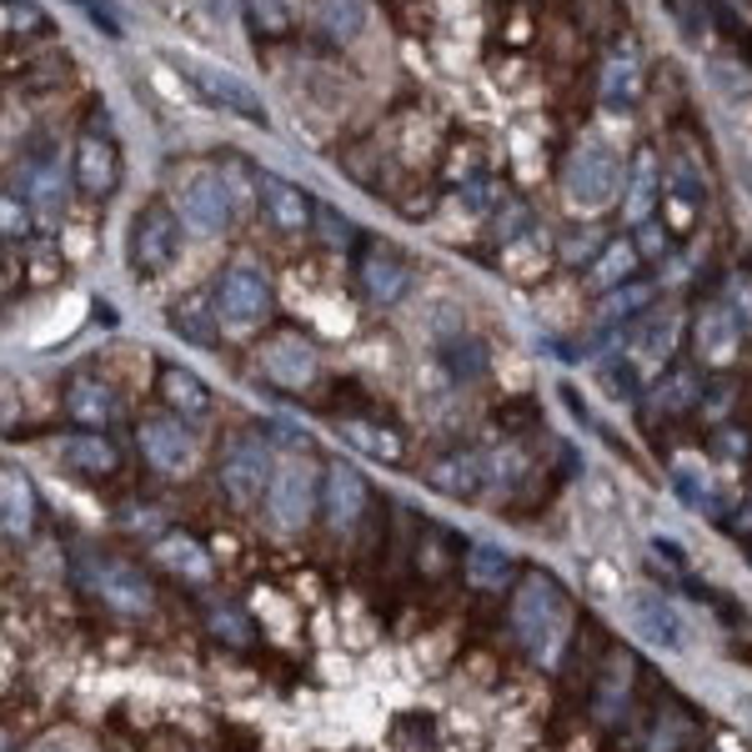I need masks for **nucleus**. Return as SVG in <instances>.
Returning <instances> with one entry per match:
<instances>
[{
	"mask_svg": "<svg viewBox=\"0 0 752 752\" xmlns=\"http://www.w3.org/2000/svg\"><path fill=\"white\" fill-rule=\"evenodd\" d=\"M266 432L276 436V442H286V447H296V442H301V436H296V426H286V422H271Z\"/></svg>",
	"mask_w": 752,
	"mask_h": 752,
	"instance_id": "nucleus-48",
	"label": "nucleus"
},
{
	"mask_svg": "<svg viewBox=\"0 0 752 752\" xmlns=\"http://www.w3.org/2000/svg\"><path fill=\"white\" fill-rule=\"evenodd\" d=\"M0 11H5V31L11 36H46L50 31V15L41 11L36 0H0Z\"/></svg>",
	"mask_w": 752,
	"mask_h": 752,
	"instance_id": "nucleus-35",
	"label": "nucleus"
},
{
	"mask_svg": "<svg viewBox=\"0 0 752 752\" xmlns=\"http://www.w3.org/2000/svg\"><path fill=\"white\" fill-rule=\"evenodd\" d=\"M637 86H642V71H637V56L623 50V56H612L607 76H602V95H607V106H633L637 101Z\"/></svg>",
	"mask_w": 752,
	"mask_h": 752,
	"instance_id": "nucleus-31",
	"label": "nucleus"
},
{
	"mask_svg": "<svg viewBox=\"0 0 752 752\" xmlns=\"http://www.w3.org/2000/svg\"><path fill=\"white\" fill-rule=\"evenodd\" d=\"M76 181H81L86 196H106L116 186V146L101 141V136H86L76 146Z\"/></svg>",
	"mask_w": 752,
	"mask_h": 752,
	"instance_id": "nucleus-15",
	"label": "nucleus"
},
{
	"mask_svg": "<svg viewBox=\"0 0 752 752\" xmlns=\"http://www.w3.org/2000/svg\"><path fill=\"white\" fill-rule=\"evenodd\" d=\"M467 577L477 588H502L506 577H512V557H506L502 547H492V542H482V547L467 552Z\"/></svg>",
	"mask_w": 752,
	"mask_h": 752,
	"instance_id": "nucleus-33",
	"label": "nucleus"
},
{
	"mask_svg": "<svg viewBox=\"0 0 752 752\" xmlns=\"http://www.w3.org/2000/svg\"><path fill=\"white\" fill-rule=\"evenodd\" d=\"M0 502H5V532H11V537L31 532L36 497H31V482H25L21 471H5V477H0Z\"/></svg>",
	"mask_w": 752,
	"mask_h": 752,
	"instance_id": "nucleus-28",
	"label": "nucleus"
},
{
	"mask_svg": "<svg viewBox=\"0 0 752 752\" xmlns=\"http://www.w3.org/2000/svg\"><path fill=\"white\" fill-rule=\"evenodd\" d=\"M31 752H76V748H71V742H60V738H46V742H36Z\"/></svg>",
	"mask_w": 752,
	"mask_h": 752,
	"instance_id": "nucleus-51",
	"label": "nucleus"
},
{
	"mask_svg": "<svg viewBox=\"0 0 752 752\" xmlns=\"http://www.w3.org/2000/svg\"><path fill=\"white\" fill-rule=\"evenodd\" d=\"M426 482H432L442 497H477L487 482V462L471 457V452H457V457L436 462V467L426 471Z\"/></svg>",
	"mask_w": 752,
	"mask_h": 752,
	"instance_id": "nucleus-17",
	"label": "nucleus"
},
{
	"mask_svg": "<svg viewBox=\"0 0 752 752\" xmlns=\"http://www.w3.org/2000/svg\"><path fill=\"white\" fill-rule=\"evenodd\" d=\"M181 251V226L166 206H146L136 221H130V266L141 276H161Z\"/></svg>",
	"mask_w": 752,
	"mask_h": 752,
	"instance_id": "nucleus-6",
	"label": "nucleus"
},
{
	"mask_svg": "<svg viewBox=\"0 0 752 752\" xmlns=\"http://www.w3.org/2000/svg\"><path fill=\"white\" fill-rule=\"evenodd\" d=\"M512 627H517L522 647H527L532 658H552L557 642H562V627H567V602L552 577L532 572L527 582H522L517 597H512Z\"/></svg>",
	"mask_w": 752,
	"mask_h": 752,
	"instance_id": "nucleus-1",
	"label": "nucleus"
},
{
	"mask_svg": "<svg viewBox=\"0 0 752 752\" xmlns=\"http://www.w3.org/2000/svg\"><path fill=\"white\" fill-rule=\"evenodd\" d=\"M562 191H567V206L572 212H607L612 196H617V156L607 151L602 141H582L567 161V176H562Z\"/></svg>",
	"mask_w": 752,
	"mask_h": 752,
	"instance_id": "nucleus-2",
	"label": "nucleus"
},
{
	"mask_svg": "<svg viewBox=\"0 0 752 752\" xmlns=\"http://www.w3.org/2000/svg\"><path fill=\"white\" fill-rule=\"evenodd\" d=\"M247 15L261 36H286L292 31V0H247Z\"/></svg>",
	"mask_w": 752,
	"mask_h": 752,
	"instance_id": "nucleus-36",
	"label": "nucleus"
},
{
	"mask_svg": "<svg viewBox=\"0 0 752 752\" xmlns=\"http://www.w3.org/2000/svg\"><path fill=\"white\" fill-rule=\"evenodd\" d=\"M658 161H652V156H637V171H633V191H627V201H623V212H627V221L633 226H642L647 221V212H652V206H658Z\"/></svg>",
	"mask_w": 752,
	"mask_h": 752,
	"instance_id": "nucleus-30",
	"label": "nucleus"
},
{
	"mask_svg": "<svg viewBox=\"0 0 752 752\" xmlns=\"http://www.w3.org/2000/svg\"><path fill=\"white\" fill-rule=\"evenodd\" d=\"M407 282H412V271H407V261L391 257V251H372V257L362 261V286L372 301H397L401 292H407Z\"/></svg>",
	"mask_w": 752,
	"mask_h": 752,
	"instance_id": "nucleus-19",
	"label": "nucleus"
},
{
	"mask_svg": "<svg viewBox=\"0 0 752 752\" xmlns=\"http://www.w3.org/2000/svg\"><path fill=\"white\" fill-rule=\"evenodd\" d=\"M738 527H752V502H748V512H738Z\"/></svg>",
	"mask_w": 752,
	"mask_h": 752,
	"instance_id": "nucleus-52",
	"label": "nucleus"
},
{
	"mask_svg": "<svg viewBox=\"0 0 752 752\" xmlns=\"http://www.w3.org/2000/svg\"><path fill=\"white\" fill-rule=\"evenodd\" d=\"M321 512H327V527L331 532H352L366 512V482L362 471L352 467H327V482H321Z\"/></svg>",
	"mask_w": 752,
	"mask_h": 752,
	"instance_id": "nucleus-12",
	"label": "nucleus"
},
{
	"mask_svg": "<svg viewBox=\"0 0 752 752\" xmlns=\"http://www.w3.org/2000/svg\"><path fill=\"white\" fill-rule=\"evenodd\" d=\"M5 236H25V212H21V201H15V191L11 196H5Z\"/></svg>",
	"mask_w": 752,
	"mask_h": 752,
	"instance_id": "nucleus-46",
	"label": "nucleus"
},
{
	"mask_svg": "<svg viewBox=\"0 0 752 752\" xmlns=\"http://www.w3.org/2000/svg\"><path fill=\"white\" fill-rule=\"evenodd\" d=\"M212 627H216V637H226V642H247V637H251L247 617H241L236 607H216L212 612Z\"/></svg>",
	"mask_w": 752,
	"mask_h": 752,
	"instance_id": "nucleus-42",
	"label": "nucleus"
},
{
	"mask_svg": "<svg viewBox=\"0 0 752 752\" xmlns=\"http://www.w3.org/2000/svg\"><path fill=\"white\" fill-rule=\"evenodd\" d=\"M748 707H752V697H748Z\"/></svg>",
	"mask_w": 752,
	"mask_h": 752,
	"instance_id": "nucleus-54",
	"label": "nucleus"
},
{
	"mask_svg": "<svg viewBox=\"0 0 752 752\" xmlns=\"http://www.w3.org/2000/svg\"><path fill=\"white\" fill-rule=\"evenodd\" d=\"M221 487L231 502H261V497L271 492V482H276V467H271V447L261 442V436H241V442H231V447L221 452Z\"/></svg>",
	"mask_w": 752,
	"mask_h": 752,
	"instance_id": "nucleus-5",
	"label": "nucleus"
},
{
	"mask_svg": "<svg viewBox=\"0 0 752 752\" xmlns=\"http://www.w3.org/2000/svg\"><path fill=\"white\" fill-rule=\"evenodd\" d=\"M693 401H703V376L693 372V366H672L668 376L658 381V391H652V407L658 412H687Z\"/></svg>",
	"mask_w": 752,
	"mask_h": 752,
	"instance_id": "nucleus-24",
	"label": "nucleus"
},
{
	"mask_svg": "<svg viewBox=\"0 0 752 752\" xmlns=\"http://www.w3.org/2000/svg\"><path fill=\"white\" fill-rule=\"evenodd\" d=\"M633 346L652 362H668L677 352V311H647L633 331Z\"/></svg>",
	"mask_w": 752,
	"mask_h": 752,
	"instance_id": "nucleus-22",
	"label": "nucleus"
},
{
	"mask_svg": "<svg viewBox=\"0 0 752 752\" xmlns=\"http://www.w3.org/2000/svg\"><path fill=\"white\" fill-rule=\"evenodd\" d=\"M748 56H752V41H748Z\"/></svg>",
	"mask_w": 752,
	"mask_h": 752,
	"instance_id": "nucleus-53",
	"label": "nucleus"
},
{
	"mask_svg": "<svg viewBox=\"0 0 752 752\" xmlns=\"http://www.w3.org/2000/svg\"><path fill=\"white\" fill-rule=\"evenodd\" d=\"M156 552H161V562H166V567H176V572H186V577H206V572H212V562L201 557V547H196V542H186V537L161 542Z\"/></svg>",
	"mask_w": 752,
	"mask_h": 752,
	"instance_id": "nucleus-38",
	"label": "nucleus"
},
{
	"mask_svg": "<svg viewBox=\"0 0 752 752\" xmlns=\"http://www.w3.org/2000/svg\"><path fill=\"white\" fill-rule=\"evenodd\" d=\"M341 436H346V442H352L356 452L376 457V462H397V457H401V436H397V432H387V426L346 422V426H341Z\"/></svg>",
	"mask_w": 752,
	"mask_h": 752,
	"instance_id": "nucleus-32",
	"label": "nucleus"
},
{
	"mask_svg": "<svg viewBox=\"0 0 752 752\" xmlns=\"http://www.w3.org/2000/svg\"><path fill=\"white\" fill-rule=\"evenodd\" d=\"M71 5H76V11H86V21H91L106 41H121V36H126V25H121V15L111 11L106 0H71Z\"/></svg>",
	"mask_w": 752,
	"mask_h": 752,
	"instance_id": "nucleus-40",
	"label": "nucleus"
},
{
	"mask_svg": "<svg viewBox=\"0 0 752 752\" xmlns=\"http://www.w3.org/2000/svg\"><path fill=\"white\" fill-rule=\"evenodd\" d=\"M442 366H447V376L457 387H467V381H477V376L487 372V346L471 337H452L447 346H442Z\"/></svg>",
	"mask_w": 752,
	"mask_h": 752,
	"instance_id": "nucleus-29",
	"label": "nucleus"
},
{
	"mask_svg": "<svg viewBox=\"0 0 752 752\" xmlns=\"http://www.w3.org/2000/svg\"><path fill=\"white\" fill-rule=\"evenodd\" d=\"M633 271H637V247L633 241H612V247H602V257L592 261V286L617 292V286L633 282Z\"/></svg>",
	"mask_w": 752,
	"mask_h": 752,
	"instance_id": "nucleus-27",
	"label": "nucleus"
},
{
	"mask_svg": "<svg viewBox=\"0 0 752 752\" xmlns=\"http://www.w3.org/2000/svg\"><path fill=\"white\" fill-rule=\"evenodd\" d=\"M76 577H81L86 592H95V597L106 602V607L126 612V617H136V612H151V582H146V577L136 572L130 562L86 552L81 562H76Z\"/></svg>",
	"mask_w": 752,
	"mask_h": 752,
	"instance_id": "nucleus-3",
	"label": "nucleus"
},
{
	"mask_svg": "<svg viewBox=\"0 0 752 752\" xmlns=\"http://www.w3.org/2000/svg\"><path fill=\"white\" fill-rule=\"evenodd\" d=\"M647 296H652V286L627 282L623 292H612V296H607V317H627V311H633V306H642Z\"/></svg>",
	"mask_w": 752,
	"mask_h": 752,
	"instance_id": "nucleus-43",
	"label": "nucleus"
},
{
	"mask_svg": "<svg viewBox=\"0 0 752 752\" xmlns=\"http://www.w3.org/2000/svg\"><path fill=\"white\" fill-rule=\"evenodd\" d=\"M317 226H321V241H327V247H352L356 226L346 221L341 212H331V206H317Z\"/></svg>",
	"mask_w": 752,
	"mask_h": 752,
	"instance_id": "nucleus-41",
	"label": "nucleus"
},
{
	"mask_svg": "<svg viewBox=\"0 0 752 752\" xmlns=\"http://www.w3.org/2000/svg\"><path fill=\"white\" fill-rule=\"evenodd\" d=\"M171 327H176L181 337H191V341H212V337H216L212 311H206V306H176V317H171Z\"/></svg>",
	"mask_w": 752,
	"mask_h": 752,
	"instance_id": "nucleus-39",
	"label": "nucleus"
},
{
	"mask_svg": "<svg viewBox=\"0 0 752 752\" xmlns=\"http://www.w3.org/2000/svg\"><path fill=\"white\" fill-rule=\"evenodd\" d=\"M321 482H327V477H317L311 462H286V467H276V482H271V492H266V517L282 532H301L306 522H311V512L321 506Z\"/></svg>",
	"mask_w": 752,
	"mask_h": 752,
	"instance_id": "nucleus-4",
	"label": "nucleus"
},
{
	"mask_svg": "<svg viewBox=\"0 0 752 752\" xmlns=\"http://www.w3.org/2000/svg\"><path fill=\"white\" fill-rule=\"evenodd\" d=\"M216 317L226 327H257L271 317V282L257 266H231L216 286Z\"/></svg>",
	"mask_w": 752,
	"mask_h": 752,
	"instance_id": "nucleus-7",
	"label": "nucleus"
},
{
	"mask_svg": "<svg viewBox=\"0 0 752 752\" xmlns=\"http://www.w3.org/2000/svg\"><path fill=\"white\" fill-rule=\"evenodd\" d=\"M627 693H633V658H612L607 672L597 682V717L602 722H617L627 707Z\"/></svg>",
	"mask_w": 752,
	"mask_h": 752,
	"instance_id": "nucleus-25",
	"label": "nucleus"
},
{
	"mask_svg": "<svg viewBox=\"0 0 752 752\" xmlns=\"http://www.w3.org/2000/svg\"><path fill=\"white\" fill-rule=\"evenodd\" d=\"M697 356L707 366H728L738 356V341H742V327L732 317L728 306H703V317H697Z\"/></svg>",
	"mask_w": 752,
	"mask_h": 752,
	"instance_id": "nucleus-14",
	"label": "nucleus"
},
{
	"mask_svg": "<svg viewBox=\"0 0 752 752\" xmlns=\"http://www.w3.org/2000/svg\"><path fill=\"white\" fill-rule=\"evenodd\" d=\"M257 191H261V206H266V216L282 226V231H306V226H311V216H317L311 196H306L296 181L276 176V171H261Z\"/></svg>",
	"mask_w": 752,
	"mask_h": 752,
	"instance_id": "nucleus-13",
	"label": "nucleus"
},
{
	"mask_svg": "<svg viewBox=\"0 0 752 752\" xmlns=\"http://www.w3.org/2000/svg\"><path fill=\"white\" fill-rule=\"evenodd\" d=\"M66 417H71L76 426H86V432H101V426L116 417V397H111V387L81 376V381H71V391H66Z\"/></svg>",
	"mask_w": 752,
	"mask_h": 752,
	"instance_id": "nucleus-16",
	"label": "nucleus"
},
{
	"mask_svg": "<svg viewBox=\"0 0 752 752\" xmlns=\"http://www.w3.org/2000/svg\"><path fill=\"white\" fill-rule=\"evenodd\" d=\"M597 376H602V387H607V397L617 401H637L642 397V381H637V366L627 362L623 352H612L597 362Z\"/></svg>",
	"mask_w": 752,
	"mask_h": 752,
	"instance_id": "nucleus-34",
	"label": "nucleus"
},
{
	"mask_svg": "<svg viewBox=\"0 0 752 752\" xmlns=\"http://www.w3.org/2000/svg\"><path fill=\"white\" fill-rule=\"evenodd\" d=\"M652 547H658V552L668 557V562H682V547H677V542H662V537H658V542H652Z\"/></svg>",
	"mask_w": 752,
	"mask_h": 752,
	"instance_id": "nucleus-50",
	"label": "nucleus"
},
{
	"mask_svg": "<svg viewBox=\"0 0 752 752\" xmlns=\"http://www.w3.org/2000/svg\"><path fill=\"white\" fill-rule=\"evenodd\" d=\"M161 391H166V401H171V412L186 417V422L212 412V387H206L196 372H186V366H171V372L161 376Z\"/></svg>",
	"mask_w": 752,
	"mask_h": 752,
	"instance_id": "nucleus-20",
	"label": "nucleus"
},
{
	"mask_svg": "<svg viewBox=\"0 0 752 752\" xmlns=\"http://www.w3.org/2000/svg\"><path fill=\"white\" fill-rule=\"evenodd\" d=\"M181 221L196 236H216L231 221V196H226L221 176H191L186 191H181Z\"/></svg>",
	"mask_w": 752,
	"mask_h": 752,
	"instance_id": "nucleus-11",
	"label": "nucleus"
},
{
	"mask_svg": "<svg viewBox=\"0 0 752 752\" xmlns=\"http://www.w3.org/2000/svg\"><path fill=\"white\" fill-rule=\"evenodd\" d=\"M60 457L71 462L76 471H86V477L116 471V447H111L101 432H81V436H71V442H60Z\"/></svg>",
	"mask_w": 752,
	"mask_h": 752,
	"instance_id": "nucleus-21",
	"label": "nucleus"
},
{
	"mask_svg": "<svg viewBox=\"0 0 752 752\" xmlns=\"http://www.w3.org/2000/svg\"><path fill=\"white\" fill-rule=\"evenodd\" d=\"M627 617H633V627L647 642L668 647V652L687 647V623H682V612L672 607L662 592H633V597H627Z\"/></svg>",
	"mask_w": 752,
	"mask_h": 752,
	"instance_id": "nucleus-10",
	"label": "nucleus"
},
{
	"mask_svg": "<svg viewBox=\"0 0 752 752\" xmlns=\"http://www.w3.org/2000/svg\"><path fill=\"white\" fill-rule=\"evenodd\" d=\"M266 372L276 376L282 387H306L311 372H317V352L296 337H282V341H271L266 346Z\"/></svg>",
	"mask_w": 752,
	"mask_h": 752,
	"instance_id": "nucleus-18",
	"label": "nucleus"
},
{
	"mask_svg": "<svg viewBox=\"0 0 752 752\" xmlns=\"http://www.w3.org/2000/svg\"><path fill=\"white\" fill-rule=\"evenodd\" d=\"M372 21L366 0H317V25L331 41H356Z\"/></svg>",
	"mask_w": 752,
	"mask_h": 752,
	"instance_id": "nucleus-23",
	"label": "nucleus"
},
{
	"mask_svg": "<svg viewBox=\"0 0 752 752\" xmlns=\"http://www.w3.org/2000/svg\"><path fill=\"white\" fill-rule=\"evenodd\" d=\"M682 742H687V722H677V717H662V722H658V738H652V752H682Z\"/></svg>",
	"mask_w": 752,
	"mask_h": 752,
	"instance_id": "nucleus-44",
	"label": "nucleus"
},
{
	"mask_svg": "<svg viewBox=\"0 0 752 752\" xmlns=\"http://www.w3.org/2000/svg\"><path fill=\"white\" fill-rule=\"evenodd\" d=\"M668 186H672V196H677L682 206H707V181L693 171V161H687V156H677V161H672Z\"/></svg>",
	"mask_w": 752,
	"mask_h": 752,
	"instance_id": "nucleus-37",
	"label": "nucleus"
},
{
	"mask_svg": "<svg viewBox=\"0 0 752 752\" xmlns=\"http://www.w3.org/2000/svg\"><path fill=\"white\" fill-rule=\"evenodd\" d=\"M597 247H602V236L582 226V231L567 236V261H592V257H597Z\"/></svg>",
	"mask_w": 752,
	"mask_h": 752,
	"instance_id": "nucleus-45",
	"label": "nucleus"
},
{
	"mask_svg": "<svg viewBox=\"0 0 752 752\" xmlns=\"http://www.w3.org/2000/svg\"><path fill=\"white\" fill-rule=\"evenodd\" d=\"M642 231H647V236H642V251H652V257H658V251L668 247V236H662L658 226H642Z\"/></svg>",
	"mask_w": 752,
	"mask_h": 752,
	"instance_id": "nucleus-47",
	"label": "nucleus"
},
{
	"mask_svg": "<svg viewBox=\"0 0 752 752\" xmlns=\"http://www.w3.org/2000/svg\"><path fill=\"white\" fill-rule=\"evenodd\" d=\"M487 201H492V186H471L467 191V206H471V212H482Z\"/></svg>",
	"mask_w": 752,
	"mask_h": 752,
	"instance_id": "nucleus-49",
	"label": "nucleus"
},
{
	"mask_svg": "<svg viewBox=\"0 0 752 752\" xmlns=\"http://www.w3.org/2000/svg\"><path fill=\"white\" fill-rule=\"evenodd\" d=\"M191 81L206 91V101L221 111H236L241 121H251V126H266V106H261V95L251 91L247 81L236 71H226V66H206V60H191Z\"/></svg>",
	"mask_w": 752,
	"mask_h": 752,
	"instance_id": "nucleus-9",
	"label": "nucleus"
},
{
	"mask_svg": "<svg viewBox=\"0 0 752 752\" xmlns=\"http://www.w3.org/2000/svg\"><path fill=\"white\" fill-rule=\"evenodd\" d=\"M136 442H141V457L166 477H181L196 457V432L186 426V417H146Z\"/></svg>",
	"mask_w": 752,
	"mask_h": 752,
	"instance_id": "nucleus-8",
	"label": "nucleus"
},
{
	"mask_svg": "<svg viewBox=\"0 0 752 752\" xmlns=\"http://www.w3.org/2000/svg\"><path fill=\"white\" fill-rule=\"evenodd\" d=\"M21 191L31 196V206H36L41 216H56L60 201H66V181H60V166L50 161H36L31 171L21 176Z\"/></svg>",
	"mask_w": 752,
	"mask_h": 752,
	"instance_id": "nucleus-26",
	"label": "nucleus"
}]
</instances>
